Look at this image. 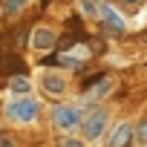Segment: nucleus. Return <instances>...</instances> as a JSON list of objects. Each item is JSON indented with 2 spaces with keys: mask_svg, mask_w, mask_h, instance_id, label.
Returning <instances> with one entry per match:
<instances>
[{
  "mask_svg": "<svg viewBox=\"0 0 147 147\" xmlns=\"http://www.w3.org/2000/svg\"><path fill=\"white\" fill-rule=\"evenodd\" d=\"M6 113H9V118L29 124V121H35V115H38V104H35L32 98H20V101L9 104V110H6Z\"/></svg>",
  "mask_w": 147,
  "mask_h": 147,
  "instance_id": "f257e3e1",
  "label": "nucleus"
},
{
  "mask_svg": "<svg viewBox=\"0 0 147 147\" xmlns=\"http://www.w3.org/2000/svg\"><path fill=\"white\" fill-rule=\"evenodd\" d=\"M0 72L15 78V75H23V72H26V63H23V58H20V55L9 52V55H3V58H0Z\"/></svg>",
  "mask_w": 147,
  "mask_h": 147,
  "instance_id": "f03ea898",
  "label": "nucleus"
},
{
  "mask_svg": "<svg viewBox=\"0 0 147 147\" xmlns=\"http://www.w3.org/2000/svg\"><path fill=\"white\" fill-rule=\"evenodd\" d=\"M52 118H55V124H58V127H63V130H72V127H75V124L81 121V113H78L75 107H58Z\"/></svg>",
  "mask_w": 147,
  "mask_h": 147,
  "instance_id": "7ed1b4c3",
  "label": "nucleus"
},
{
  "mask_svg": "<svg viewBox=\"0 0 147 147\" xmlns=\"http://www.w3.org/2000/svg\"><path fill=\"white\" fill-rule=\"evenodd\" d=\"M104 124H107V113H104V110H95V113L84 121V136H87V138H98L101 130H104Z\"/></svg>",
  "mask_w": 147,
  "mask_h": 147,
  "instance_id": "20e7f679",
  "label": "nucleus"
},
{
  "mask_svg": "<svg viewBox=\"0 0 147 147\" xmlns=\"http://www.w3.org/2000/svg\"><path fill=\"white\" fill-rule=\"evenodd\" d=\"M130 138H133V124L121 121V124L113 130V136H110V147H127Z\"/></svg>",
  "mask_w": 147,
  "mask_h": 147,
  "instance_id": "39448f33",
  "label": "nucleus"
},
{
  "mask_svg": "<svg viewBox=\"0 0 147 147\" xmlns=\"http://www.w3.org/2000/svg\"><path fill=\"white\" fill-rule=\"evenodd\" d=\"M43 90L49 95H63L66 92V81L61 75H55V72H46V75H43Z\"/></svg>",
  "mask_w": 147,
  "mask_h": 147,
  "instance_id": "423d86ee",
  "label": "nucleus"
},
{
  "mask_svg": "<svg viewBox=\"0 0 147 147\" xmlns=\"http://www.w3.org/2000/svg\"><path fill=\"white\" fill-rule=\"evenodd\" d=\"M32 46H35V49H52V46H55V32H49V29H35V32H32Z\"/></svg>",
  "mask_w": 147,
  "mask_h": 147,
  "instance_id": "0eeeda50",
  "label": "nucleus"
},
{
  "mask_svg": "<svg viewBox=\"0 0 147 147\" xmlns=\"http://www.w3.org/2000/svg\"><path fill=\"white\" fill-rule=\"evenodd\" d=\"M12 92H15V95H26V92H29V81H26L23 75H15V78H12Z\"/></svg>",
  "mask_w": 147,
  "mask_h": 147,
  "instance_id": "6e6552de",
  "label": "nucleus"
},
{
  "mask_svg": "<svg viewBox=\"0 0 147 147\" xmlns=\"http://www.w3.org/2000/svg\"><path fill=\"white\" fill-rule=\"evenodd\" d=\"M104 18H107V26H110L113 32H121V29H124V23H121V18H118V15H115L113 9H107V12H104Z\"/></svg>",
  "mask_w": 147,
  "mask_h": 147,
  "instance_id": "1a4fd4ad",
  "label": "nucleus"
},
{
  "mask_svg": "<svg viewBox=\"0 0 147 147\" xmlns=\"http://www.w3.org/2000/svg\"><path fill=\"white\" fill-rule=\"evenodd\" d=\"M136 138H138L141 144H147V118L138 121V127H136Z\"/></svg>",
  "mask_w": 147,
  "mask_h": 147,
  "instance_id": "9d476101",
  "label": "nucleus"
},
{
  "mask_svg": "<svg viewBox=\"0 0 147 147\" xmlns=\"http://www.w3.org/2000/svg\"><path fill=\"white\" fill-rule=\"evenodd\" d=\"M23 3H26V0H6V9H9V12H15V9H20Z\"/></svg>",
  "mask_w": 147,
  "mask_h": 147,
  "instance_id": "9b49d317",
  "label": "nucleus"
},
{
  "mask_svg": "<svg viewBox=\"0 0 147 147\" xmlns=\"http://www.w3.org/2000/svg\"><path fill=\"white\" fill-rule=\"evenodd\" d=\"M61 147H84V144H81V141H75V138H66Z\"/></svg>",
  "mask_w": 147,
  "mask_h": 147,
  "instance_id": "f8f14e48",
  "label": "nucleus"
},
{
  "mask_svg": "<svg viewBox=\"0 0 147 147\" xmlns=\"http://www.w3.org/2000/svg\"><path fill=\"white\" fill-rule=\"evenodd\" d=\"M0 147H15V144H12V138H6V136H0Z\"/></svg>",
  "mask_w": 147,
  "mask_h": 147,
  "instance_id": "ddd939ff",
  "label": "nucleus"
},
{
  "mask_svg": "<svg viewBox=\"0 0 147 147\" xmlns=\"http://www.w3.org/2000/svg\"><path fill=\"white\" fill-rule=\"evenodd\" d=\"M124 3H127V6H136V3H138V0H124Z\"/></svg>",
  "mask_w": 147,
  "mask_h": 147,
  "instance_id": "4468645a",
  "label": "nucleus"
},
{
  "mask_svg": "<svg viewBox=\"0 0 147 147\" xmlns=\"http://www.w3.org/2000/svg\"><path fill=\"white\" fill-rule=\"evenodd\" d=\"M141 147H147V144H141Z\"/></svg>",
  "mask_w": 147,
  "mask_h": 147,
  "instance_id": "2eb2a0df",
  "label": "nucleus"
}]
</instances>
